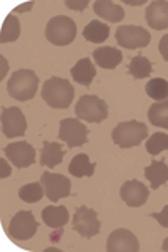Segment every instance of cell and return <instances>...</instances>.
I'll use <instances>...</instances> for the list:
<instances>
[{
  "label": "cell",
  "instance_id": "cell-11",
  "mask_svg": "<svg viewBox=\"0 0 168 252\" xmlns=\"http://www.w3.org/2000/svg\"><path fill=\"white\" fill-rule=\"evenodd\" d=\"M27 129V121L24 113L19 108H3L2 109V131L7 138L24 136Z\"/></svg>",
  "mask_w": 168,
  "mask_h": 252
},
{
  "label": "cell",
  "instance_id": "cell-30",
  "mask_svg": "<svg viewBox=\"0 0 168 252\" xmlns=\"http://www.w3.org/2000/svg\"><path fill=\"white\" fill-rule=\"evenodd\" d=\"M151 217H153L155 220H158V223H160L162 227H167V229H168V205L162 210V212L151 214Z\"/></svg>",
  "mask_w": 168,
  "mask_h": 252
},
{
  "label": "cell",
  "instance_id": "cell-3",
  "mask_svg": "<svg viewBox=\"0 0 168 252\" xmlns=\"http://www.w3.org/2000/svg\"><path fill=\"white\" fill-rule=\"evenodd\" d=\"M146 136H148V126L136 120L123 121L118 126H114L111 133L114 145H118L120 148H133V146L141 145V141L146 140Z\"/></svg>",
  "mask_w": 168,
  "mask_h": 252
},
{
  "label": "cell",
  "instance_id": "cell-34",
  "mask_svg": "<svg viewBox=\"0 0 168 252\" xmlns=\"http://www.w3.org/2000/svg\"><path fill=\"white\" fill-rule=\"evenodd\" d=\"M31 7H32V2H27V3H24V7H17V9L14 10V14H17V12H26V10H31Z\"/></svg>",
  "mask_w": 168,
  "mask_h": 252
},
{
  "label": "cell",
  "instance_id": "cell-2",
  "mask_svg": "<svg viewBox=\"0 0 168 252\" xmlns=\"http://www.w3.org/2000/svg\"><path fill=\"white\" fill-rule=\"evenodd\" d=\"M39 88V78L31 69H19L12 74V78L7 83V93L10 97L17 101L34 99Z\"/></svg>",
  "mask_w": 168,
  "mask_h": 252
},
{
  "label": "cell",
  "instance_id": "cell-19",
  "mask_svg": "<svg viewBox=\"0 0 168 252\" xmlns=\"http://www.w3.org/2000/svg\"><path fill=\"white\" fill-rule=\"evenodd\" d=\"M71 76L81 86H89L93 83L94 76H96V67L91 63V59H79L74 64V67L71 69Z\"/></svg>",
  "mask_w": 168,
  "mask_h": 252
},
{
  "label": "cell",
  "instance_id": "cell-35",
  "mask_svg": "<svg viewBox=\"0 0 168 252\" xmlns=\"http://www.w3.org/2000/svg\"><path fill=\"white\" fill-rule=\"evenodd\" d=\"M123 3H128V5H141V3H145V0H138V2H131V0H123Z\"/></svg>",
  "mask_w": 168,
  "mask_h": 252
},
{
  "label": "cell",
  "instance_id": "cell-28",
  "mask_svg": "<svg viewBox=\"0 0 168 252\" xmlns=\"http://www.w3.org/2000/svg\"><path fill=\"white\" fill-rule=\"evenodd\" d=\"M145 91L151 99L165 101V99H168V81L162 79V78L150 79L145 88Z\"/></svg>",
  "mask_w": 168,
  "mask_h": 252
},
{
  "label": "cell",
  "instance_id": "cell-27",
  "mask_svg": "<svg viewBox=\"0 0 168 252\" xmlns=\"http://www.w3.org/2000/svg\"><path fill=\"white\" fill-rule=\"evenodd\" d=\"M46 195V190H44L42 182H34V184H27L24 187H20L19 190V197L20 200L27 202V204H35L40 198Z\"/></svg>",
  "mask_w": 168,
  "mask_h": 252
},
{
  "label": "cell",
  "instance_id": "cell-20",
  "mask_svg": "<svg viewBox=\"0 0 168 252\" xmlns=\"http://www.w3.org/2000/svg\"><path fill=\"white\" fill-rule=\"evenodd\" d=\"M64 158V150L61 143L56 141H44L42 152H40V165L42 166H57Z\"/></svg>",
  "mask_w": 168,
  "mask_h": 252
},
{
  "label": "cell",
  "instance_id": "cell-1",
  "mask_svg": "<svg viewBox=\"0 0 168 252\" xmlns=\"http://www.w3.org/2000/svg\"><path fill=\"white\" fill-rule=\"evenodd\" d=\"M42 99L51 108L66 109L72 104L74 99V86L67 79L63 78H51L42 86Z\"/></svg>",
  "mask_w": 168,
  "mask_h": 252
},
{
  "label": "cell",
  "instance_id": "cell-31",
  "mask_svg": "<svg viewBox=\"0 0 168 252\" xmlns=\"http://www.w3.org/2000/svg\"><path fill=\"white\" fill-rule=\"evenodd\" d=\"M66 7H69L71 10H84L88 7V0H81V2H74V0H66Z\"/></svg>",
  "mask_w": 168,
  "mask_h": 252
},
{
  "label": "cell",
  "instance_id": "cell-29",
  "mask_svg": "<svg viewBox=\"0 0 168 252\" xmlns=\"http://www.w3.org/2000/svg\"><path fill=\"white\" fill-rule=\"evenodd\" d=\"M168 150V135L167 133H155L146 140V152L150 155H158V153Z\"/></svg>",
  "mask_w": 168,
  "mask_h": 252
},
{
  "label": "cell",
  "instance_id": "cell-14",
  "mask_svg": "<svg viewBox=\"0 0 168 252\" xmlns=\"http://www.w3.org/2000/svg\"><path fill=\"white\" fill-rule=\"evenodd\" d=\"M120 195H121V200L128 207H141L148 200L150 190L140 180H128L121 185Z\"/></svg>",
  "mask_w": 168,
  "mask_h": 252
},
{
  "label": "cell",
  "instance_id": "cell-13",
  "mask_svg": "<svg viewBox=\"0 0 168 252\" xmlns=\"http://www.w3.org/2000/svg\"><path fill=\"white\" fill-rule=\"evenodd\" d=\"M106 251L108 252H138L140 251V242L136 235L128 229H116L109 234L108 242H106Z\"/></svg>",
  "mask_w": 168,
  "mask_h": 252
},
{
  "label": "cell",
  "instance_id": "cell-12",
  "mask_svg": "<svg viewBox=\"0 0 168 252\" xmlns=\"http://www.w3.org/2000/svg\"><path fill=\"white\" fill-rule=\"evenodd\" d=\"M3 153L17 168H27L35 161V150L27 141H15V143L7 145L3 148Z\"/></svg>",
  "mask_w": 168,
  "mask_h": 252
},
{
  "label": "cell",
  "instance_id": "cell-36",
  "mask_svg": "<svg viewBox=\"0 0 168 252\" xmlns=\"http://www.w3.org/2000/svg\"><path fill=\"white\" fill-rule=\"evenodd\" d=\"M162 249L165 251V252H168V237L165 239V241H163V247H162Z\"/></svg>",
  "mask_w": 168,
  "mask_h": 252
},
{
  "label": "cell",
  "instance_id": "cell-10",
  "mask_svg": "<svg viewBox=\"0 0 168 252\" xmlns=\"http://www.w3.org/2000/svg\"><path fill=\"white\" fill-rule=\"evenodd\" d=\"M40 182H42L44 190H46V197L51 202H57L71 195V180L64 175L44 172L42 177H40Z\"/></svg>",
  "mask_w": 168,
  "mask_h": 252
},
{
  "label": "cell",
  "instance_id": "cell-23",
  "mask_svg": "<svg viewBox=\"0 0 168 252\" xmlns=\"http://www.w3.org/2000/svg\"><path fill=\"white\" fill-rule=\"evenodd\" d=\"M83 35L86 40L93 44H101L109 37V27L106 24L100 22V20H91L88 26L84 27Z\"/></svg>",
  "mask_w": 168,
  "mask_h": 252
},
{
  "label": "cell",
  "instance_id": "cell-18",
  "mask_svg": "<svg viewBox=\"0 0 168 252\" xmlns=\"http://www.w3.org/2000/svg\"><path fill=\"white\" fill-rule=\"evenodd\" d=\"M42 220L47 227H51V229H63L66 223L69 222V212L63 205L46 207V209L42 210Z\"/></svg>",
  "mask_w": 168,
  "mask_h": 252
},
{
  "label": "cell",
  "instance_id": "cell-26",
  "mask_svg": "<svg viewBox=\"0 0 168 252\" xmlns=\"http://www.w3.org/2000/svg\"><path fill=\"white\" fill-rule=\"evenodd\" d=\"M151 69L153 64L148 58H143V56H136V58L131 59L128 71L134 79H145L151 74Z\"/></svg>",
  "mask_w": 168,
  "mask_h": 252
},
{
  "label": "cell",
  "instance_id": "cell-24",
  "mask_svg": "<svg viewBox=\"0 0 168 252\" xmlns=\"http://www.w3.org/2000/svg\"><path fill=\"white\" fill-rule=\"evenodd\" d=\"M148 120L153 126L168 129V99L151 104L148 109Z\"/></svg>",
  "mask_w": 168,
  "mask_h": 252
},
{
  "label": "cell",
  "instance_id": "cell-25",
  "mask_svg": "<svg viewBox=\"0 0 168 252\" xmlns=\"http://www.w3.org/2000/svg\"><path fill=\"white\" fill-rule=\"evenodd\" d=\"M20 35V22L19 19H15L14 14H9L7 19L2 24V35H0V42H15Z\"/></svg>",
  "mask_w": 168,
  "mask_h": 252
},
{
  "label": "cell",
  "instance_id": "cell-8",
  "mask_svg": "<svg viewBox=\"0 0 168 252\" xmlns=\"http://www.w3.org/2000/svg\"><path fill=\"white\" fill-rule=\"evenodd\" d=\"M59 140L66 141L67 148L83 146L88 141V128L74 118H66L59 125Z\"/></svg>",
  "mask_w": 168,
  "mask_h": 252
},
{
  "label": "cell",
  "instance_id": "cell-6",
  "mask_svg": "<svg viewBox=\"0 0 168 252\" xmlns=\"http://www.w3.org/2000/svg\"><path fill=\"white\" fill-rule=\"evenodd\" d=\"M39 223L31 210H20L9 223V237L12 241H29L37 232Z\"/></svg>",
  "mask_w": 168,
  "mask_h": 252
},
{
  "label": "cell",
  "instance_id": "cell-4",
  "mask_svg": "<svg viewBox=\"0 0 168 252\" xmlns=\"http://www.w3.org/2000/svg\"><path fill=\"white\" fill-rule=\"evenodd\" d=\"M77 27L72 19L67 15H57L47 22L46 27V37L54 46H67L76 39Z\"/></svg>",
  "mask_w": 168,
  "mask_h": 252
},
{
  "label": "cell",
  "instance_id": "cell-17",
  "mask_svg": "<svg viewBox=\"0 0 168 252\" xmlns=\"http://www.w3.org/2000/svg\"><path fill=\"white\" fill-rule=\"evenodd\" d=\"M94 14L101 19H106L108 22H120L125 19V10L121 5L111 2V0H96L93 3Z\"/></svg>",
  "mask_w": 168,
  "mask_h": 252
},
{
  "label": "cell",
  "instance_id": "cell-22",
  "mask_svg": "<svg viewBox=\"0 0 168 252\" xmlns=\"http://www.w3.org/2000/svg\"><path fill=\"white\" fill-rule=\"evenodd\" d=\"M94 165L91 160L88 158V155L84 153H79L71 160L69 163V173L76 178H83V177H93L94 173Z\"/></svg>",
  "mask_w": 168,
  "mask_h": 252
},
{
  "label": "cell",
  "instance_id": "cell-32",
  "mask_svg": "<svg viewBox=\"0 0 168 252\" xmlns=\"http://www.w3.org/2000/svg\"><path fill=\"white\" fill-rule=\"evenodd\" d=\"M158 49H160V54L163 56V59L168 63V34L162 37V40H160V44H158Z\"/></svg>",
  "mask_w": 168,
  "mask_h": 252
},
{
  "label": "cell",
  "instance_id": "cell-9",
  "mask_svg": "<svg viewBox=\"0 0 168 252\" xmlns=\"http://www.w3.org/2000/svg\"><path fill=\"white\" fill-rule=\"evenodd\" d=\"M116 40L125 49H141L150 44L151 35L140 26H121L116 31Z\"/></svg>",
  "mask_w": 168,
  "mask_h": 252
},
{
  "label": "cell",
  "instance_id": "cell-7",
  "mask_svg": "<svg viewBox=\"0 0 168 252\" xmlns=\"http://www.w3.org/2000/svg\"><path fill=\"white\" fill-rule=\"evenodd\" d=\"M72 229L77 234H81L86 239H91L94 235L100 234L101 230V220L98 219L96 210L89 209V207H79L74 212V219H72Z\"/></svg>",
  "mask_w": 168,
  "mask_h": 252
},
{
  "label": "cell",
  "instance_id": "cell-21",
  "mask_svg": "<svg viewBox=\"0 0 168 252\" xmlns=\"http://www.w3.org/2000/svg\"><path fill=\"white\" fill-rule=\"evenodd\" d=\"M145 177L146 180H150V187L153 190L160 189L162 185H165L168 182V166L165 161H153L150 166L145 168Z\"/></svg>",
  "mask_w": 168,
  "mask_h": 252
},
{
  "label": "cell",
  "instance_id": "cell-33",
  "mask_svg": "<svg viewBox=\"0 0 168 252\" xmlns=\"http://www.w3.org/2000/svg\"><path fill=\"white\" fill-rule=\"evenodd\" d=\"M0 165H2V178L9 177V175H10V166H9V163H5V158H2Z\"/></svg>",
  "mask_w": 168,
  "mask_h": 252
},
{
  "label": "cell",
  "instance_id": "cell-15",
  "mask_svg": "<svg viewBox=\"0 0 168 252\" xmlns=\"http://www.w3.org/2000/svg\"><path fill=\"white\" fill-rule=\"evenodd\" d=\"M146 24L155 31L168 29V2L167 0H153L145 12Z\"/></svg>",
  "mask_w": 168,
  "mask_h": 252
},
{
  "label": "cell",
  "instance_id": "cell-5",
  "mask_svg": "<svg viewBox=\"0 0 168 252\" xmlns=\"http://www.w3.org/2000/svg\"><path fill=\"white\" fill-rule=\"evenodd\" d=\"M76 116L88 123H101L108 118V104L94 94H84L76 103Z\"/></svg>",
  "mask_w": 168,
  "mask_h": 252
},
{
  "label": "cell",
  "instance_id": "cell-16",
  "mask_svg": "<svg viewBox=\"0 0 168 252\" xmlns=\"http://www.w3.org/2000/svg\"><path fill=\"white\" fill-rule=\"evenodd\" d=\"M93 59L96 61V64L103 69H114L120 66L123 61V52L116 47H100L93 52Z\"/></svg>",
  "mask_w": 168,
  "mask_h": 252
}]
</instances>
